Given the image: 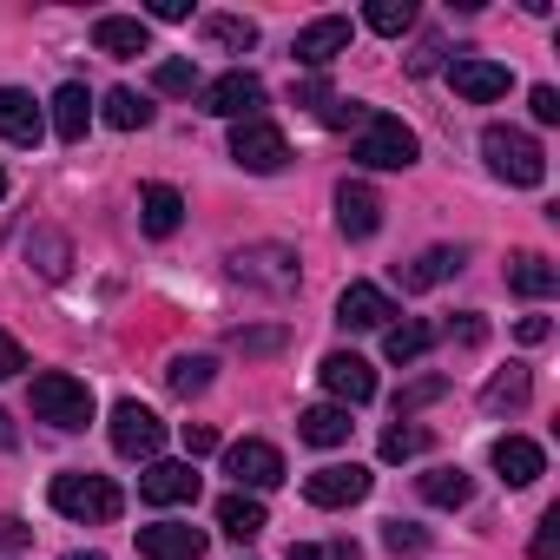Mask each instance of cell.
<instances>
[{"label":"cell","mask_w":560,"mask_h":560,"mask_svg":"<svg viewBox=\"0 0 560 560\" xmlns=\"http://www.w3.org/2000/svg\"><path fill=\"white\" fill-rule=\"evenodd\" d=\"M47 501H54L67 521H119V508H126L119 481H106V475H86V468H73V475H54Z\"/></svg>","instance_id":"cell-1"},{"label":"cell","mask_w":560,"mask_h":560,"mask_svg":"<svg viewBox=\"0 0 560 560\" xmlns=\"http://www.w3.org/2000/svg\"><path fill=\"white\" fill-rule=\"evenodd\" d=\"M416 132L396 119V113H376L370 106V119L357 126V165H370V172H402V165H416Z\"/></svg>","instance_id":"cell-2"},{"label":"cell","mask_w":560,"mask_h":560,"mask_svg":"<svg viewBox=\"0 0 560 560\" xmlns=\"http://www.w3.org/2000/svg\"><path fill=\"white\" fill-rule=\"evenodd\" d=\"M481 159H488V172L508 178V185H540V178H547V152H540L521 126H488V132H481Z\"/></svg>","instance_id":"cell-3"},{"label":"cell","mask_w":560,"mask_h":560,"mask_svg":"<svg viewBox=\"0 0 560 560\" xmlns=\"http://www.w3.org/2000/svg\"><path fill=\"white\" fill-rule=\"evenodd\" d=\"M34 416L73 435V429L93 422V389H86L80 376H67V370H40V376H34Z\"/></svg>","instance_id":"cell-4"},{"label":"cell","mask_w":560,"mask_h":560,"mask_svg":"<svg viewBox=\"0 0 560 560\" xmlns=\"http://www.w3.org/2000/svg\"><path fill=\"white\" fill-rule=\"evenodd\" d=\"M198 100H205V113H211V119L244 126V119H257V106H264V80H257V73H244V67H231V73H218L211 86H198Z\"/></svg>","instance_id":"cell-5"},{"label":"cell","mask_w":560,"mask_h":560,"mask_svg":"<svg viewBox=\"0 0 560 560\" xmlns=\"http://www.w3.org/2000/svg\"><path fill=\"white\" fill-rule=\"evenodd\" d=\"M113 448H119L126 462H159L165 422H159L145 402H119V409H113Z\"/></svg>","instance_id":"cell-6"},{"label":"cell","mask_w":560,"mask_h":560,"mask_svg":"<svg viewBox=\"0 0 560 560\" xmlns=\"http://www.w3.org/2000/svg\"><path fill=\"white\" fill-rule=\"evenodd\" d=\"M231 159L244 165V172H284V159H291V145H284V132L277 126H264V119H244L237 132H231Z\"/></svg>","instance_id":"cell-7"},{"label":"cell","mask_w":560,"mask_h":560,"mask_svg":"<svg viewBox=\"0 0 560 560\" xmlns=\"http://www.w3.org/2000/svg\"><path fill=\"white\" fill-rule=\"evenodd\" d=\"M448 86H455L468 106H488V100H501V93L514 86V73H508L501 60H481V54H455V60H448Z\"/></svg>","instance_id":"cell-8"},{"label":"cell","mask_w":560,"mask_h":560,"mask_svg":"<svg viewBox=\"0 0 560 560\" xmlns=\"http://www.w3.org/2000/svg\"><path fill=\"white\" fill-rule=\"evenodd\" d=\"M224 475L237 481V494H244V488H277V481H284V455L250 435V442H231V448H224Z\"/></svg>","instance_id":"cell-9"},{"label":"cell","mask_w":560,"mask_h":560,"mask_svg":"<svg viewBox=\"0 0 560 560\" xmlns=\"http://www.w3.org/2000/svg\"><path fill=\"white\" fill-rule=\"evenodd\" d=\"M317 376H324V389L337 396V409H343V402L357 409V402H370V396H376V370H370L357 350H330V357L317 363Z\"/></svg>","instance_id":"cell-10"},{"label":"cell","mask_w":560,"mask_h":560,"mask_svg":"<svg viewBox=\"0 0 560 560\" xmlns=\"http://www.w3.org/2000/svg\"><path fill=\"white\" fill-rule=\"evenodd\" d=\"M363 494H370V468H357V462H330V468L304 475V501L311 508H350Z\"/></svg>","instance_id":"cell-11"},{"label":"cell","mask_w":560,"mask_h":560,"mask_svg":"<svg viewBox=\"0 0 560 560\" xmlns=\"http://www.w3.org/2000/svg\"><path fill=\"white\" fill-rule=\"evenodd\" d=\"M298 67H311V73H324L337 54H350V21L343 14H324V21H311L304 34H298Z\"/></svg>","instance_id":"cell-12"},{"label":"cell","mask_w":560,"mask_h":560,"mask_svg":"<svg viewBox=\"0 0 560 560\" xmlns=\"http://www.w3.org/2000/svg\"><path fill=\"white\" fill-rule=\"evenodd\" d=\"M139 494H145L152 508L198 501V468H191V462H145V475H139Z\"/></svg>","instance_id":"cell-13"},{"label":"cell","mask_w":560,"mask_h":560,"mask_svg":"<svg viewBox=\"0 0 560 560\" xmlns=\"http://www.w3.org/2000/svg\"><path fill=\"white\" fill-rule=\"evenodd\" d=\"M139 553L145 560H205V527L152 521V527H139Z\"/></svg>","instance_id":"cell-14"},{"label":"cell","mask_w":560,"mask_h":560,"mask_svg":"<svg viewBox=\"0 0 560 560\" xmlns=\"http://www.w3.org/2000/svg\"><path fill=\"white\" fill-rule=\"evenodd\" d=\"M337 231L343 237H376L383 231V198L370 191V185H337Z\"/></svg>","instance_id":"cell-15"},{"label":"cell","mask_w":560,"mask_h":560,"mask_svg":"<svg viewBox=\"0 0 560 560\" xmlns=\"http://www.w3.org/2000/svg\"><path fill=\"white\" fill-rule=\"evenodd\" d=\"M494 475H501L508 488H534V481L547 475L540 442H527V435H501V442H494Z\"/></svg>","instance_id":"cell-16"},{"label":"cell","mask_w":560,"mask_h":560,"mask_svg":"<svg viewBox=\"0 0 560 560\" xmlns=\"http://www.w3.org/2000/svg\"><path fill=\"white\" fill-rule=\"evenodd\" d=\"M40 132H47V113L34 106V93L0 86V139H14V145H40Z\"/></svg>","instance_id":"cell-17"},{"label":"cell","mask_w":560,"mask_h":560,"mask_svg":"<svg viewBox=\"0 0 560 560\" xmlns=\"http://www.w3.org/2000/svg\"><path fill=\"white\" fill-rule=\"evenodd\" d=\"M93 47L113 60H139V54H152V34L139 14H106V21H93Z\"/></svg>","instance_id":"cell-18"},{"label":"cell","mask_w":560,"mask_h":560,"mask_svg":"<svg viewBox=\"0 0 560 560\" xmlns=\"http://www.w3.org/2000/svg\"><path fill=\"white\" fill-rule=\"evenodd\" d=\"M389 317H396V304H389L376 284H350V291L337 298V324H343V330H389Z\"/></svg>","instance_id":"cell-19"},{"label":"cell","mask_w":560,"mask_h":560,"mask_svg":"<svg viewBox=\"0 0 560 560\" xmlns=\"http://www.w3.org/2000/svg\"><path fill=\"white\" fill-rule=\"evenodd\" d=\"M231 277H237V284H244V277H250V284H270V291H291V284H298V264H291V250H277V244H264V250H244V257L231 264Z\"/></svg>","instance_id":"cell-20"},{"label":"cell","mask_w":560,"mask_h":560,"mask_svg":"<svg viewBox=\"0 0 560 560\" xmlns=\"http://www.w3.org/2000/svg\"><path fill=\"white\" fill-rule=\"evenodd\" d=\"M455 270H462V250L435 244V250H422L416 264H396V284H402V291H435V284H448Z\"/></svg>","instance_id":"cell-21"},{"label":"cell","mask_w":560,"mask_h":560,"mask_svg":"<svg viewBox=\"0 0 560 560\" xmlns=\"http://www.w3.org/2000/svg\"><path fill=\"white\" fill-rule=\"evenodd\" d=\"M86 126H93V93H86L80 80H67V86L54 93V132H60L67 145H80Z\"/></svg>","instance_id":"cell-22"},{"label":"cell","mask_w":560,"mask_h":560,"mask_svg":"<svg viewBox=\"0 0 560 560\" xmlns=\"http://www.w3.org/2000/svg\"><path fill=\"white\" fill-rule=\"evenodd\" d=\"M350 429H357V422H350V409H337V402H317V409L298 416V435H304L311 448H343Z\"/></svg>","instance_id":"cell-23"},{"label":"cell","mask_w":560,"mask_h":560,"mask_svg":"<svg viewBox=\"0 0 560 560\" xmlns=\"http://www.w3.org/2000/svg\"><path fill=\"white\" fill-rule=\"evenodd\" d=\"M218 527L244 547V540H257V534L270 527V514H264V501H257V494H237V488H231V494L218 501Z\"/></svg>","instance_id":"cell-24"},{"label":"cell","mask_w":560,"mask_h":560,"mask_svg":"<svg viewBox=\"0 0 560 560\" xmlns=\"http://www.w3.org/2000/svg\"><path fill=\"white\" fill-rule=\"evenodd\" d=\"M508 284H514L521 298H553V291H560V270H553L540 250H514V257H508Z\"/></svg>","instance_id":"cell-25"},{"label":"cell","mask_w":560,"mask_h":560,"mask_svg":"<svg viewBox=\"0 0 560 560\" xmlns=\"http://www.w3.org/2000/svg\"><path fill=\"white\" fill-rule=\"evenodd\" d=\"M139 224H145L152 237H172V231L185 224V198H178L172 185H145V191H139Z\"/></svg>","instance_id":"cell-26"},{"label":"cell","mask_w":560,"mask_h":560,"mask_svg":"<svg viewBox=\"0 0 560 560\" xmlns=\"http://www.w3.org/2000/svg\"><path fill=\"white\" fill-rule=\"evenodd\" d=\"M527 396H534V376H527L521 363H508L501 376H488V389H481V409H488V416H501V409H521Z\"/></svg>","instance_id":"cell-27"},{"label":"cell","mask_w":560,"mask_h":560,"mask_svg":"<svg viewBox=\"0 0 560 560\" xmlns=\"http://www.w3.org/2000/svg\"><path fill=\"white\" fill-rule=\"evenodd\" d=\"M468 494H475V481L462 468H429L422 475V501L429 508H468Z\"/></svg>","instance_id":"cell-28"},{"label":"cell","mask_w":560,"mask_h":560,"mask_svg":"<svg viewBox=\"0 0 560 560\" xmlns=\"http://www.w3.org/2000/svg\"><path fill=\"white\" fill-rule=\"evenodd\" d=\"M106 126H119V132H145V126H152V106H145L132 86H113V93H106Z\"/></svg>","instance_id":"cell-29"},{"label":"cell","mask_w":560,"mask_h":560,"mask_svg":"<svg viewBox=\"0 0 560 560\" xmlns=\"http://www.w3.org/2000/svg\"><path fill=\"white\" fill-rule=\"evenodd\" d=\"M429 343H435L429 324H389V330H383V357H389V363H416Z\"/></svg>","instance_id":"cell-30"},{"label":"cell","mask_w":560,"mask_h":560,"mask_svg":"<svg viewBox=\"0 0 560 560\" xmlns=\"http://www.w3.org/2000/svg\"><path fill=\"white\" fill-rule=\"evenodd\" d=\"M165 389L172 396H205L211 389V357H172L165 363Z\"/></svg>","instance_id":"cell-31"},{"label":"cell","mask_w":560,"mask_h":560,"mask_svg":"<svg viewBox=\"0 0 560 560\" xmlns=\"http://www.w3.org/2000/svg\"><path fill=\"white\" fill-rule=\"evenodd\" d=\"M363 27H370V34H409V27H416V0H370V8H363Z\"/></svg>","instance_id":"cell-32"},{"label":"cell","mask_w":560,"mask_h":560,"mask_svg":"<svg viewBox=\"0 0 560 560\" xmlns=\"http://www.w3.org/2000/svg\"><path fill=\"white\" fill-rule=\"evenodd\" d=\"M205 34H211L224 54H250V47H257V27H250L244 14H211V21H205Z\"/></svg>","instance_id":"cell-33"},{"label":"cell","mask_w":560,"mask_h":560,"mask_svg":"<svg viewBox=\"0 0 560 560\" xmlns=\"http://www.w3.org/2000/svg\"><path fill=\"white\" fill-rule=\"evenodd\" d=\"M422 448H429V429H416V422L383 429V462H416Z\"/></svg>","instance_id":"cell-34"},{"label":"cell","mask_w":560,"mask_h":560,"mask_svg":"<svg viewBox=\"0 0 560 560\" xmlns=\"http://www.w3.org/2000/svg\"><path fill=\"white\" fill-rule=\"evenodd\" d=\"M383 547H389L396 560H416V553H429V527H416V521H383Z\"/></svg>","instance_id":"cell-35"},{"label":"cell","mask_w":560,"mask_h":560,"mask_svg":"<svg viewBox=\"0 0 560 560\" xmlns=\"http://www.w3.org/2000/svg\"><path fill=\"white\" fill-rule=\"evenodd\" d=\"M448 396V376H422V383H409L402 396H396V422H409L416 409H429V402H442Z\"/></svg>","instance_id":"cell-36"},{"label":"cell","mask_w":560,"mask_h":560,"mask_svg":"<svg viewBox=\"0 0 560 560\" xmlns=\"http://www.w3.org/2000/svg\"><path fill=\"white\" fill-rule=\"evenodd\" d=\"M284 324H264V330H231V350H244V357H270V350H284Z\"/></svg>","instance_id":"cell-37"},{"label":"cell","mask_w":560,"mask_h":560,"mask_svg":"<svg viewBox=\"0 0 560 560\" xmlns=\"http://www.w3.org/2000/svg\"><path fill=\"white\" fill-rule=\"evenodd\" d=\"M152 86H159V93H198L205 80H198V67H191V60H165V67L152 73Z\"/></svg>","instance_id":"cell-38"},{"label":"cell","mask_w":560,"mask_h":560,"mask_svg":"<svg viewBox=\"0 0 560 560\" xmlns=\"http://www.w3.org/2000/svg\"><path fill=\"white\" fill-rule=\"evenodd\" d=\"M317 119H324V126H337V132H350V126H363V119H370V106H363V100H324V106H317Z\"/></svg>","instance_id":"cell-39"},{"label":"cell","mask_w":560,"mask_h":560,"mask_svg":"<svg viewBox=\"0 0 560 560\" xmlns=\"http://www.w3.org/2000/svg\"><path fill=\"white\" fill-rule=\"evenodd\" d=\"M534 560H560V508L540 514V527H534Z\"/></svg>","instance_id":"cell-40"},{"label":"cell","mask_w":560,"mask_h":560,"mask_svg":"<svg viewBox=\"0 0 560 560\" xmlns=\"http://www.w3.org/2000/svg\"><path fill=\"white\" fill-rule=\"evenodd\" d=\"M34 250H40V277H67V244L60 237H34Z\"/></svg>","instance_id":"cell-41"},{"label":"cell","mask_w":560,"mask_h":560,"mask_svg":"<svg viewBox=\"0 0 560 560\" xmlns=\"http://www.w3.org/2000/svg\"><path fill=\"white\" fill-rule=\"evenodd\" d=\"M527 106H534V119H540V126H560V93H553V86H534V93H527Z\"/></svg>","instance_id":"cell-42"},{"label":"cell","mask_w":560,"mask_h":560,"mask_svg":"<svg viewBox=\"0 0 560 560\" xmlns=\"http://www.w3.org/2000/svg\"><path fill=\"white\" fill-rule=\"evenodd\" d=\"M211 448H218V429H211V422H185V455L198 462V455H211Z\"/></svg>","instance_id":"cell-43"},{"label":"cell","mask_w":560,"mask_h":560,"mask_svg":"<svg viewBox=\"0 0 560 560\" xmlns=\"http://www.w3.org/2000/svg\"><path fill=\"white\" fill-rule=\"evenodd\" d=\"M34 540V527L27 521H14V514H0V553H21Z\"/></svg>","instance_id":"cell-44"},{"label":"cell","mask_w":560,"mask_h":560,"mask_svg":"<svg viewBox=\"0 0 560 560\" xmlns=\"http://www.w3.org/2000/svg\"><path fill=\"white\" fill-rule=\"evenodd\" d=\"M21 370H27V350H21L8 330H0V383H8V376H21Z\"/></svg>","instance_id":"cell-45"},{"label":"cell","mask_w":560,"mask_h":560,"mask_svg":"<svg viewBox=\"0 0 560 560\" xmlns=\"http://www.w3.org/2000/svg\"><path fill=\"white\" fill-rule=\"evenodd\" d=\"M448 337H455V343H468V350H475V343H481V337H488V324H481V317H475V311H468V317H455V324H448Z\"/></svg>","instance_id":"cell-46"},{"label":"cell","mask_w":560,"mask_h":560,"mask_svg":"<svg viewBox=\"0 0 560 560\" xmlns=\"http://www.w3.org/2000/svg\"><path fill=\"white\" fill-rule=\"evenodd\" d=\"M152 21H191V0H152Z\"/></svg>","instance_id":"cell-47"},{"label":"cell","mask_w":560,"mask_h":560,"mask_svg":"<svg viewBox=\"0 0 560 560\" xmlns=\"http://www.w3.org/2000/svg\"><path fill=\"white\" fill-rule=\"evenodd\" d=\"M521 343H547V317H521Z\"/></svg>","instance_id":"cell-48"},{"label":"cell","mask_w":560,"mask_h":560,"mask_svg":"<svg viewBox=\"0 0 560 560\" xmlns=\"http://www.w3.org/2000/svg\"><path fill=\"white\" fill-rule=\"evenodd\" d=\"M324 560H357V540H330V547H324Z\"/></svg>","instance_id":"cell-49"},{"label":"cell","mask_w":560,"mask_h":560,"mask_svg":"<svg viewBox=\"0 0 560 560\" xmlns=\"http://www.w3.org/2000/svg\"><path fill=\"white\" fill-rule=\"evenodd\" d=\"M291 560H324V547H311V540H291Z\"/></svg>","instance_id":"cell-50"},{"label":"cell","mask_w":560,"mask_h":560,"mask_svg":"<svg viewBox=\"0 0 560 560\" xmlns=\"http://www.w3.org/2000/svg\"><path fill=\"white\" fill-rule=\"evenodd\" d=\"M14 442H21V435H14V422H8V416H0V448H14Z\"/></svg>","instance_id":"cell-51"},{"label":"cell","mask_w":560,"mask_h":560,"mask_svg":"<svg viewBox=\"0 0 560 560\" xmlns=\"http://www.w3.org/2000/svg\"><path fill=\"white\" fill-rule=\"evenodd\" d=\"M60 560H106V553H60Z\"/></svg>","instance_id":"cell-52"},{"label":"cell","mask_w":560,"mask_h":560,"mask_svg":"<svg viewBox=\"0 0 560 560\" xmlns=\"http://www.w3.org/2000/svg\"><path fill=\"white\" fill-rule=\"evenodd\" d=\"M0 198H8V172H0Z\"/></svg>","instance_id":"cell-53"}]
</instances>
